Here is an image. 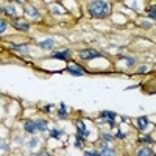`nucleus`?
Returning <instances> with one entry per match:
<instances>
[{"mask_svg":"<svg viewBox=\"0 0 156 156\" xmlns=\"http://www.w3.org/2000/svg\"><path fill=\"white\" fill-rule=\"evenodd\" d=\"M70 56V50H64V51H56L53 53V58H58V59H62V61H67Z\"/></svg>","mask_w":156,"mask_h":156,"instance_id":"9","label":"nucleus"},{"mask_svg":"<svg viewBox=\"0 0 156 156\" xmlns=\"http://www.w3.org/2000/svg\"><path fill=\"white\" fill-rule=\"evenodd\" d=\"M0 12H3V6L2 5H0Z\"/></svg>","mask_w":156,"mask_h":156,"instance_id":"31","label":"nucleus"},{"mask_svg":"<svg viewBox=\"0 0 156 156\" xmlns=\"http://www.w3.org/2000/svg\"><path fill=\"white\" fill-rule=\"evenodd\" d=\"M12 27H14L16 30H19V31H28V30H30L28 22H25V20H19L17 17L12 19Z\"/></svg>","mask_w":156,"mask_h":156,"instance_id":"4","label":"nucleus"},{"mask_svg":"<svg viewBox=\"0 0 156 156\" xmlns=\"http://www.w3.org/2000/svg\"><path fill=\"white\" fill-rule=\"evenodd\" d=\"M58 117H59V119H66V117H67V112H66V106H64V105H61V109L58 111Z\"/></svg>","mask_w":156,"mask_h":156,"instance_id":"17","label":"nucleus"},{"mask_svg":"<svg viewBox=\"0 0 156 156\" xmlns=\"http://www.w3.org/2000/svg\"><path fill=\"white\" fill-rule=\"evenodd\" d=\"M0 148H2V150H6V148H8V147H6V144H5L3 140H0Z\"/></svg>","mask_w":156,"mask_h":156,"instance_id":"27","label":"nucleus"},{"mask_svg":"<svg viewBox=\"0 0 156 156\" xmlns=\"http://www.w3.org/2000/svg\"><path fill=\"white\" fill-rule=\"evenodd\" d=\"M98 154H100V156H111V154H115V151H114L112 148L106 147V148H103V150H100V151H98Z\"/></svg>","mask_w":156,"mask_h":156,"instance_id":"12","label":"nucleus"},{"mask_svg":"<svg viewBox=\"0 0 156 156\" xmlns=\"http://www.w3.org/2000/svg\"><path fill=\"white\" fill-rule=\"evenodd\" d=\"M147 125H148V119H147V117H139V119H137V128L139 129H145Z\"/></svg>","mask_w":156,"mask_h":156,"instance_id":"11","label":"nucleus"},{"mask_svg":"<svg viewBox=\"0 0 156 156\" xmlns=\"http://www.w3.org/2000/svg\"><path fill=\"white\" fill-rule=\"evenodd\" d=\"M36 142H37V139H33V140L30 142V144H28V147H30V148H33V147L36 145Z\"/></svg>","mask_w":156,"mask_h":156,"instance_id":"26","label":"nucleus"},{"mask_svg":"<svg viewBox=\"0 0 156 156\" xmlns=\"http://www.w3.org/2000/svg\"><path fill=\"white\" fill-rule=\"evenodd\" d=\"M12 48H16L17 51H22V53H27V50H28L27 45H12Z\"/></svg>","mask_w":156,"mask_h":156,"instance_id":"21","label":"nucleus"},{"mask_svg":"<svg viewBox=\"0 0 156 156\" xmlns=\"http://www.w3.org/2000/svg\"><path fill=\"white\" fill-rule=\"evenodd\" d=\"M23 129L30 134H34L37 129H36V125H34V120H25L23 122Z\"/></svg>","mask_w":156,"mask_h":156,"instance_id":"5","label":"nucleus"},{"mask_svg":"<svg viewBox=\"0 0 156 156\" xmlns=\"http://www.w3.org/2000/svg\"><path fill=\"white\" fill-rule=\"evenodd\" d=\"M23 11L27 12V14H28L30 17H37V16H39L37 9H36L34 6H31V5H25V6H23Z\"/></svg>","mask_w":156,"mask_h":156,"instance_id":"7","label":"nucleus"},{"mask_svg":"<svg viewBox=\"0 0 156 156\" xmlns=\"http://www.w3.org/2000/svg\"><path fill=\"white\" fill-rule=\"evenodd\" d=\"M81 59H94V58H98V56H103L98 50H94V48H81L78 51Z\"/></svg>","mask_w":156,"mask_h":156,"instance_id":"2","label":"nucleus"},{"mask_svg":"<svg viewBox=\"0 0 156 156\" xmlns=\"http://www.w3.org/2000/svg\"><path fill=\"white\" fill-rule=\"evenodd\" d=\"M101 117H103V119H115V112H112V111H103L101 114H100Z\"/></svg>","mask_w":156,"mask_h":156,"instance_id":"13","label":"nucleus"},{"mask_svg":"<svg viewBox=\"0 0 156 156\" xmlns=\"http://www.w3.org/2000/svg\"><path fill=\"white\" fill-rule=\"evenodd\" d=\"M34 125H36L37 131H45L48 123H47V120H44V119H37V120H34Z\"/></svg>","mask_w":156,"mask_h":156,"instance_id":"10","label":"nucleus"},{"mask_svg":"<svg viewBox=\"0 0 156 156\" xmlns=\"http://www.w3.org/2000/svg\"><path fill=\"white\" fill-rule=\"evenodd\" d=\"M61 131L59 129H56V128H53V129H50V137H53V139H59L61 137Z\"/></svg>","mask_w":156,"mask_h":156,"instance_id":"16","label":"nucleus"},{"mask_svg":"<svg viewBox=\"0 0 156 156\" xmlns=\"http://www.w3.org/2000/svg\"><path fill=\"white\" fill-rule=\"evenodd\" d=\"M115 136H117V137H119V139H123V137H125L122 131H117V133H115Z\"/></svg>","mask_w":156,"mask_h":156,"instance_id":"29","label":"nucleus"},{"mask_svg":"<svg viewBox=\"0 0 156 156\" xmlns=\"http://www.w3.org/2000/svg\"><path fill=\"white\" fill-rule=\"evenodd\" d=\"M136 154L137 156H150L151 154V150H148V148H139L136 151Z\"/></svg>","mask_w":156,"mask_h":156,"instance_id":"15","label":"nucleus"},{"mask_svg":"<svg viewBox=\"0 0 156 156\" xmlns=\"http://www.w3.org/2000/svg\"><path fill=\"white\" fill-rule=\"evenodd\" d=\"M112 139H114V136H112V134H108V133L103 134V140H112Z\"/></svg>","mask_w":156,"mask_h":156,"instance_id":"23","label":"nucleus"},{"mask_svg":"<svg viewBox=\"0 0 156 156\" xmlns=\"http://www.w3.org/2000/svg\"><path fill=\"white\" fill-rule=\"evenodd\" d=\"M51 109H53V105H47V106H44V111H51Z\"/></svg>","mask_w":156,"mask_h":156,"instance_id":"28","label":"nucleus"},{"mask_svg":"<svg viewBox=\"0 0 156 156\" xmlns=\"http://www.w3.org/2000/svg\"><path fill=\"white\" fill-rule=\"evenodd\" d=\"M14 2H17V3H22V2H25V0H14Z\"/></svg>","mask_w":156,"mask_h":156,"instance_id":"30","label":"nucleus"},{"mask_svg":"<svg viewBox=\"0 0 156 156\" xmlns=\"http://www.w3.org/2000/svg\"><path fill=\"white\" fill-rule=\"evenodd\" d=\"M122 59L126 62L128 67H133V66H134V59H133V58H122Z\"/></svg>","mask_w":156,"mask_h":156,"instance_id":"22","label":"nucleus"},{"mask_svg":"<svg viewBox=\"0 0 156 156\" xmlns=\"http://www.w3.org/2000/svg\"><path fill=\"white\" fill-rule=\"evenodd\" d=\"M67 72H69V73H72V75H75V76H81V75H84L83 69H80L78 66H73V64L67 66Z\"/></svg>","mask_w":156,"mask_h":156,"instance_id":"6","label":"nucleus"},{"mask_svg":"<svg viewBox=\"0 0 156 156\" xmlns=\"http://www.w3.org/2000/svg\"><path fill=\"white\" fill-rule=\"evenodd\" d=\"M139 142H142V144H151L153 139H151L150 136H142V137L139 139Z\"/></svg>","mask_w":156,"mask_h":156,"instance_id":"20","label":"nucleus"},{"mask_svg":"<svg viewBox=\"0 0 156 156\" xmlns=\"http://www.w3.org/2000/svg\"><path fill=\"white\" fill-rule=\"evenodd\" d=\"M154 11H156V6H154V5H151V8L148 9V17H150L151 20H154V19H156V14H154Z\"/></svg>","mask_w":156,"mask_h":156,"instance_id":"19","label":"nucleus"},{"mask_svg":"<svg viewBox=\"0 0 156 156\" xmlns=\"http://www.w3.org/2000/svg\"><path fill=\"white\" fill-rule=\"evenodd\" d=\"M39 47H42V48H51V47H53V41H51V39L42 41V42H39Z\"/></svg>","mask_w":156,"mask_h":156,"instance_id":"14","label":"nucleus"},{"mask_svg":"<svg viewBox=\"0 0 156 156\" xmlns=\"http://www.w3.org/2000/svg\"><path fill=\"white\" fill-rule=\"evenodd\" d=\"M147 70H148V69H147L145 66H144V67H139V69H137V73H144V72H147Z\"/></svg>","mask_w":156,"mask_h":156,"instance_id":"25","label":"nucleus"},{"mask_svg":"<svg viewBox=\"0 0 156 156\" xmlns=\"http://www.w3.org/2000/svg\"><path fill=\"white\" fill-rule=\"evenodd\" d=\"M76 129H78L76 139H80V140H83V139H84V136H87V134H89V131H87V128H86V125H84V122H83V120H76Z\"/></svg>","mask_w":156,"mask_h":156,"instance_id":"3","label":"nucleus"},{"mask_svg":"<svg viewBox=\"0 0 156 156\" xmlns=\"http://www.w3.org/2000/svg\"><path fill=\"white\" fill-rule=\"evenodd\" d=\"M3 12H5V14H6V16H9V17H12V19H14V17L17 16V12H16V8H14V6H12L11 3H9V5H6V6L3 8Z\"/></svg>","mask_w":156,"mask_h":156,"instance_id":"8","label":"nucleus"},{"mask_svg":"<svg viewBox=\"0 0 156 156\" xmlns=\"http://www.w3.org/2000/svg\"><path fill=\"white\" fill-rule=\"evenodd\" d=\"M84 154L86 156H100L98 151H84Z\"/></svg>","mask_w":156,"mask_h":156,"instance_id":"24","label":"nucleus"},{"mask_svg":"<svg viewBox=\"0 0 156 156\" xmlns=\"http://www.w3.org/2000/svg\"><path fill=\"white\" fill-rule=\"evenodd\" d=\"M6 28H8V22L3 20V19H0V34H3Z\"/></svg>","mask_w":156,"mask_h":156,"instance_id":"18","label":"nucleus"},{"mask_svg":"<svg viewBox=\"0 0 156 156\" xmlns=\"http://www.w3.org/2000/svg\"><path fill=\"white\" fill-rule=\"evenodd\" d=\"M111 12V6L106 0H92L89 3V14L95 19H103Z\"/></svg>","mask_w":156,"mask_h":156,"instance_id":"1","label":"nucleus"}]
</instances>
